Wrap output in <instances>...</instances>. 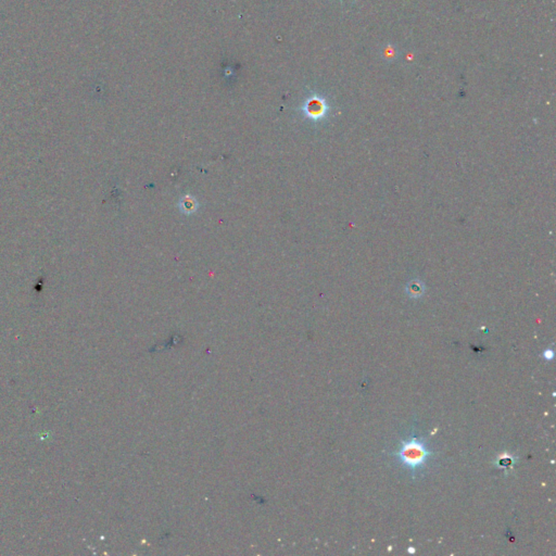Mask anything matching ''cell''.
I'll use <instances>...</instances> for the list:
<instances>
[{
  "mask_svg": "<svg viewBox=\"0 0 556 556\" xmlns=\"http://www.w3.org/2000/svg\"><path fill=\"white\" fill-rule=\"evenodd\" d=\"M391 455L395 457L401 465L409 468L413 479H416L419 472L427 467L429 459L435 458V452L428 446L425 437L417 436L415 426H413L411 435L401 441L400 449Z\"/></svg>",
  "mask_w": 556,
  "mask_h": 556,
  "instance_id": "obj_1",
  "label": "cell"
},
{
  "mask_svg": "<svg viewBox=\"0 0 556 556\" xmlns=\"http://www.w3.org/2000/svg\"><path fill=\"white\" fill-rule=\"evenodd\" d=\"M303 110L307 113V115L311 116L313 118H317L324 114L325 112V103L318 98H313L309 100L307 104L304 106Z\"/></svg>",
  "mask_w": 556,
  "mask_h": 556,
  "instance_id": "obj_2",
  "label": "cell"
},
{
  "mask_svg": "<svg viewBox=\"0 0 556 556\" xmlns=\"http://www.w3.org/2000/svg\"><path fill=\"white\" fill-rule=\"evenodd\" d=\"M518 458L515 457L513 454H509L507 452H504L502 454L498 455V458L495 459V465L500 468L504 469V471H510V469H513L515 463L517 462Z\"/></svg>",
  "mask_w": 556,
  "mask_h": 556,
  "instance_id": "obj_3",
  "label": "cell"
},
{
  "mask_svg": "<svg viewBox=\"0 0 556 556\" xmlns=\"http://www.w3.org/2000/svg\"><path fill=\"white\" fill-rule=\"evenodd\" d=\"M197 201L194 198L189 197V196H186L183 199L180 200V209L181 212H184L185 214H190V213H194L196 210H197Z\"/></svg>",
  "mask_w": 556,
  "mask_h": 556,
  "instance_id": "obj_4",
  "label": "cell"
},
{
  "mask_svg": "<svg viewBox=\"0 0 556 556\" xmlns=\"http://www.w3.org/2000/svg\"><path fill=\"white\" fill-rule=\"evenodd\" d=\"M555 357V353L552 349H545L543 352H542V358H543L545 361H551V360H553Z\"/></svg>",
  "mask_w": 556,
  "mask_h": 556,
  "instance_id": "obj_5",
  "label": "cell"
},
{
  "mask_svg": "<svg viewBox=\"0 0 556 556\" xmlns=\"http://www.w3.org/2000/svg\"><path fill=\"white\" fill-rule=\"evenodd\" d=\"M408 551H409V553H414V552H415V549H413V548H409V550H408Z\"/></svg>",
  "mask_w": 556,
  "mask_h": 556,
  "instance_id": "obj_6",
  "label": "cell"
}]
</instances>
